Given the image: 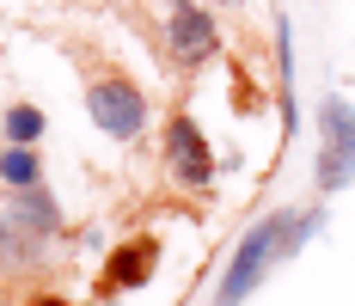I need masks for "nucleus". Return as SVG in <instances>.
<instances>
[{
	"mask_svg": "<svg viewBox=\"0 0 355 306\" xmlns=\"http://www.w3.org/2000/svg\"><path fill=\"white\" fill-rule=\"evenodd\" d=\"M306 227H313V221H306V214H294V208L270 214V221H257V227L239 239V251H233V264H227V282H220L214 306H245L251 288L270 275V264H276V257H288V251L300 245V233H306Z\"/></svg>",
	"mask_w": 355,
	"mask_h": 306,
	"instance_id": "f257e3e1",
	"label": "nucleus"
},
{
	"mask_svg": "<svg viewBox=\"0 0 355 306\" xmlns=\"http://www.w3.org/2000/svg\"><path fill=\"white\" fill-rule=\"evenodd\" d=\"M86 110L110 141H141L147 129V92L123 68H92L86 74Z\"/></svg>",
	"mask_w": 355,
	"mask_h": 306,
	"instance_id": "f03ea898",
	"label": "nucleus"
},
{
	"mask_svg": "<svg viewBox=\"0 0 355 306\" xmlns=\"http://www.w3.org/2000/svg\"><path fill=\"white\" fill-rule=\"evenodd\" d=\"M214 49H220V31H214L209 6L196 0H166V56L178 68H202Z\"/></svg>",
	"mask_w": 355,
	"mask_h": 306,
	"instance_id": "7ed1b4c3",
	"label": "nucleus"
},
{
	"mask_svg": "<svg viewBox=\"0 0 355 306\" xmlns=\"http://www.w3.org/2000/svg\"><path fill=\"white\" fill-rule=\"evenodd\" d=\"M166 166L184 190H209L214 184V153H209V135L196 129L190 110H172L166 117Z\"/></svg>",
	"mask_w": 355,
	"mask_h": 306,
	"instance_id": "20e7f679",
	"label": "nucleus"
},
{
	"mask_svg": "<svg viewBox=\"0 0 355 306\" xmlns=\"http://www.w3.org/2000/svg\"><path fill=\"white\" fill-rule=\"evenodd\" d=\"M319 129H324V153H319V190H343L355 178V110L343 99L319 104Z\"/></svg>",
	"mask_w": 355,
	"mask_h": 306,
	"instance_id": "39448f33",
	"label": "nucleus"
},
{
	"mask_svg": "<svg viewBox=\"0 0 355 306\" xmlns=\"http://www.w3.org/2000/svg\"><path fill=\"white\" fill-rule=\"evenodd\" d=\"M153 264H159V239H153V233L123 239V245L110 251V264L98 270V300H116V294L141 288L147 275H153Z\"/></svg>",
	"mask_w": 355,
	"mask_h": 306,
	"instance_id": "423d86ee",
	"label": "nucleus"
},
{
	"mask_svg": "<svg viewBox=\"0 0 355 306\" xmlns=\"http://www.w3.org/2000/svg\"><path fill=\"white\" fill-rule=\"evenodd\" d=\"M43 251H49V239L31 233L12 208H0V275H31V270H43Z\"/></svg>",
	"mask_w": 355,
	"mask_h": 306,
	"instance_id": "0eeeda50",
	"label": "nucleus"
},
{
	"mask_svg": "<svg viewBox=\"0 0 355 306\" xmlns=\"http://www.w3.org/2000/svg\"><path fill=\"white\" fill-rule=\"evenodd\" d=\"M6 208H12V214H19L31 233H43V239L62 233V208H55V196H49L43 184H31V190H12V196H6Z\"/></svg>",
	"mask_w": 355,
	"mask_h": 306,
	"instance_id": "6e6552de",
	"label": "nucleus"
},
{
	"mask_svg": "<svg viewBox=\"0 0 355 306\" xmlns=\"http://www.w3.org/2000/svg\"><path fill=\"white\" fill-rule=\"evenodd\" d=\"M0 184H6V190H31V184H43V153H37V147L0 141Z\"/></svg>",
	"mask_w": 355,
	"mask_h": 306,
	"instance_id": "1a4fd4ad",
	"label": "nucleus"
},
{
	"mask_svg": "<svg viewBox=\"0 0 355 306\" xmlns=\"http://www.w3.org/2000/svg\"><path fill=\"white\" fill-rule=\"evenodd\" d=\"M43 129H49V117H43L37 104H25V99L0 110V141H12V147H37Z\"/></svg>",
	"mask_w": 355,
	"mask_h": 306,
	"instance_id": "9d476101",
	"label": "nucleus"
},
{
	"mask_svg": "<svg viewBox=\"0 0 355 306\" xmlns=\"http://www.w3.org/2000/svg\"><path fill=\"white\" fill-rule=\"evenodd\" d=\"M25 306H68L62 294H37V300H25Z\"/></svg>",
	"mask_w": 355,
	"mask_h": 306,
	"instance_id": "9b49d317",
	"label": "nucleus"
},
{
	"mask_svg": "<svg viewBox=\"0 0 355 306\" xmlns=\"http://www.w3.org/2000/svg\"><path fill=\"white\" fill-rule=\"evenodd\" d=\"M214 6H239V0H214Z\"/></svg>",
	"mask_w": 355,
	"mask_h": 306,
	"instance_id": "f8f14e48",
	"label": "nucleus"
}]
</instances>
